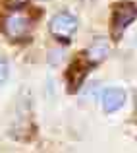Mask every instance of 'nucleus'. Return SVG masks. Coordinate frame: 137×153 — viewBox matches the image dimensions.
I'll return each instance as SVG.
<instances>
[{
  "label": "nucleus",
  "instance_id": "f257e3e1",
  "mask_svg": "<svg viewBox=\"0 0 137 153\" xmlns=\"http://www.w3.org/2000/svg\"><path fill=\"white\" fill-rule=\"evenodd\" d=\"M2 29L6 33V37H10L12 41H19L25 39L27 33L31 29V18L25 10H14L4 18Z\"/></svg>",
  "mask_w": 137,
  "mask_h": 153
},
{
  "label": "nucleus",
  "instance_id": "f03ea898",
  "mask_svg": "<svg viewBox=\"0 0 137 153\" xmlns=\"http://www.w3.org/2000/svg\"><path fill=\"white\" fill-rule=\"evenodd\" d=\"M48 29H50V35L56 41L70 43L71 37L75 35V31H77V19H75V16H71L70 12H58V14L50 19Z\"/></svg>",
  "mask_w": 137,
  "mask_h": 153
},
{
  "label": "nucleus",
  "instance_id": "7ed1b4c3",
  "mask_svg": "<svg viewBox=\"0 0 137 153\" xmlns=\"http://www.w3.org/2000/svg\"><path fill=\"white\" fill-rule=\"evenodd\" d=\"M137 19V6L131 2H122L114 6V14H112V37L118 39L124 31L130 27Z\"/></svg>",
  "mask_w": 137,
  "mask_h": 153
},
{
  "label": "nucleus",
  "instance_id": "20e7f679",
  "mask_svg": "<svg viewBox=\"0 0 137 153\" xmlns=\"http://www.w3.org/2000/svg\"><path fill=\"white\" fill-rule=\"evenodd\" d=\"M100 101H102V111L104 112H116L126 103V91L120 89V87H108V89L102 91Z\"/></svg>",
  "mask_w": 137,
  "mask_h": 153
},
{
  "label": "nucleus",
  "instance_id": "39448f33",
  "mask_svg": "<svg viewBox=\"0 0 137 153\" xmlns=\"http://www.w3.org/2000/svg\"><path fill=\"white\" fill-rule=\"evenodd\" d=\"M108 52H110L108 41H106V39H102V37H99V39H95V43H93L89 49L85 51V56H83V58H85L91 66H95V64H100L104 58H106Z\"/></svg>",
  "mask_w": 137,
  "mask_h": 153
},
{
  "label": "nucleus",
  "instance_id": "423d86ee",
  "mask_svg": "<svg viewBox=\"0 0 137 153\" xmlns=\"http://www.w3.org/2000/svg\"><path fill=\"white\" fill-rule=\"evenodd\" d=\"M8 72H10V68H8V62L4 58H0V87L6 83L8 79Z\"/></svg>",
  "mask_w": 137,
  "mask_h": 153
}]
</instances>
